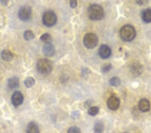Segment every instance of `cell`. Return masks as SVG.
Instances as JSON below:
<instances>
[{"instance_id": "obj_11", "label": "cell", "mask_w": 151, "mask_h": 133, "mask_svg": "<svg viewBox=\"0 0 151 133\" xmlns=\"http://www.w3.org/2000/svg\"><path fill=\"white\" fill-rule=\"evenodd\" d=\"M138 108L143 112H147L150 110V103L148 99L146 98H142L139 101Z\"/></svg>"}, {"instance_id": "obj_10", "label": "cell", "mask_w": 151, "mask_h": 133, "mask_svg": "<svg viewBox=\"0 0 151 133\" xmlns=\"http://www.w3.org/2000/svg\"><path fill=\"white\" fill-rule=\"evenodd\" d=\"M42 52L44 54L47 56H52L55 53V49L54 45L51 42L45 43L42 48Z\"/></svg>"}, {"instance_id": "obj_8", "label": "cell", "mask_w": 151, "mask_h": 133, "mask_svg": "<svg viewBox=\"0 0 151 133\" xmlns=\"http://www.w3.org/2000/svg\"><path fill=\"white\" fill-rule=\"evenodd\" d=\"M108 107L112 110H116L120 107V101L116 96H112L108 100Z\"/></svg>"}, {"instance_id": "obj_1", "label": "cell", "mask_w": 151, "mask_h": 133, "mask_svg": "<svg viewBox=\"0 0 151 133\" xmlns=\"http://www.w3.org/2000/svg\"><path fill=\"white\" fill-rule=\"evenodd\" d=\"M121 39L126 42L132 41L136 37V30L132 26L127 24L121 28L120 32Z\"/></svg>"}, {"instance_id": "obj_7", "label": "cell", "mask_w": 151, "mask_h": 133, "mask_svg": "<svg viewBox=\"0 0 151 133\" xmlns=\"http://www.w3.org/2000/svg\"><path fill=\"white\" fill-rule=\"evenodd\" d=\"M11 103L15 107H18L20 106L23 103L24 96L23 94L20 92L16 91L12 94L11 98Z\"/></svg>"}, {"instance_id": "obj_18", "label": "cell", "mask_w": 151, "mask_h": 133, "mask_svg": "<svg viewBox=\"0 0 151 133\" xmlns=\"http://www.w3.org/2000/svg\"><path fill=\"white\" fill-rule=\"evenodd\" d=\"M24 39L26 40H30L34 39L35 35L32 30H26L24 33Z\"/></svg>"}, {"instance_id": "obj_5", "label": "cell", "mask_w": 151, "mask_h": 133, "mask_svg": "<svg viewBox=\"0 0 151 133\" xmlns=\"http://www.w3.org/2000/svg\"><path fill=\"white\" fill-rule=\"evenodd\" d=\"M83 43L86 48L89 49H94L98 44V38L93 33H88L84 36Z\"/></svg>"}, {"instance_id": "obj_25", "label": "cell", "mask_w": 151, "mask_h": 133, "mask_svg": "<svg viewBox=\"0 0 151 133\" xmlns=\"http://www.w3.org/2000/svg\"><path fill=\"white\" fill-rule=\"evenodd\" d=\"M77 6V1H75V0H71L70 1V6L72 8H75Z\"/></svg>"}, {"instance_id": "obj_3", "label": "cell", "mask_w": 151, "mask_h": 133, "mask_svg": "<svg viewBox=\"0 0 151 133\" xmlns=\"http://www.w3.org/2000/svg\"><path fill=\"white\" fill-rule=\"evenodd\" d=\"M37 70L41 74H48L53 69V64L51 61L46 59H41L38 61L36 65Z\"/></svg>"}, {"instance_id": "obj_19", "label": "cell", "mask_w": 151, "mask_h": 133, "mask_svg": "<svg viewBox=\"0 0 151 133\" xmlns=\"http://www.w3.org/2000/svg\"><path fill=\"white\" fill-rule=\"evenodd\" d=\"M109 82H110V84L112 85V86H114V87L119 86V85L121 84V80H120V78L118 77H114L111 78Z\"/></svg>"}, {"instance_id": "obj_13", "label": "cell", "mask_w": 151, "mask_h": 133, "mask_svg": "<svg viewBox=\"0 0 151 133\" xmlns=\"http://www.w3.org/2000/svg\"><path fill=\"white\" fill-rule=\"evenodd\" d=\"M27 133H40L39 128L34 122H30L26 127Z\"/></svg>"}, {"instance_id": "obj_15", "label": "cell", "mask_w": 151, "mask_h": 133, "mask_svg": "<svg viewBox=\"0 0 151 133\" xmlns=\"http://www.w3.org/2000/svg\"><path fill=\"white\" fill-rule=\"evenodd\" d=\"M1 59L5 61H10L13 59V54L8 50H4L1 54Z\"/></svg>"}, {"instance_id": "obj_26", "label": "cell", "mask_w": 151, "mask_h": 133, "mask_svg": "<svg viewBox=\"0 0 151 133\" xmlns=\"http://www.w3.org/2000/svg\"><path fill=\"white\" fill-rule=\"evenodd\" d=\"M79 116V112L78 111L77 112H73L72 114V117L73 118H77Z\"/></svg>"}, {"instance_id": "obj_16", "label": "cell", "mask_w": 151, "mask_h": 133, "mask_svg": "<svg viewBox=\"0 0 151 133\" xmlns=\"http://www.w3.org/2000/svg\"><path fill=\"white\" fill-rule=\"evenodd\" d=\"M142 66L139 64L134 63L133 65L131 66V71L134 75H139L142 72Z\"/></svg>"}, {"instance_id": "obj_2", "label": "cell", "mask_w": 151, "mask_h": 133, "mask_svg": "<svg viewBox=\"0 0 151 133\" xmlns=\"http://www.w3.org/2000/svg\"><path fill=\"white\" fill-rule=\"evenodd\" d=\"M88 15L90 19L93 20H100L104 16V11L100 5L93 4L89 7Z\"/></svg>"}, {"instance_id": "obj_6", "label": "cell", "mask_w": 151, "mask_h": 133, "mask_svg": "<svg viewBox=\"0 0 151 133\" xmlns=\"http://www.w3.org/2000/svg\"><path fill=\"white\" fill-rule=\"evenodd\" d=\"M32 9L29 6H22L18 11V17L22 21H28L32 18Z\"/></svg>"}, {"instance_id": "obj_21", "label": "cell", "mask_w": 151, "mask_h": 133, "mask_svg": "<svg viewBox=\"0 0 151 133\" xmlns=\"http://www.w3.org/2000/svg\"><path fill=\"white\" fill-rule=\"evenodd\" d=\"M41 41L44 42L45 43H48V42H51L52 41V37L48 33H45L41 36Z\"/></svg>"}, {"instance_id": "obj_24", "label": "cell", "mask_w": 151, "mask_h": 133, "mask_svg": "<svg viewBox=\"0 0 151 133\" xmlns=\"http://www.w3.org/2000/svg\"><path fill=\"white\" fill-rule=\"evenodd\" d=\"M112 66L111 64H107V65H105L102 68H101V71H102L103 73L108 72V71L112 69Z\"/></svg>"}, {"instance_id": "obj_27", "label": "cell", "mask_w": 151, "mask_h": 133, "mask_svg": "<svg viewBox=\"0 0 151 133\" xmlns=\"http://www.w3.org/2000/svg\"><path fill=\"white\" fill-rule=\"evenodd\" d=\"M123 133H128V132H123Z\"/></svg>"}, {"instance_id": "obj_14", "label": "cell", "mask_w": 151, "mask_h": 133, "mask_svg": "<svg viewBox=\"0 0 151 133\" xmlns=\"http://www.w3.org/2000/svg\"><path fill=\"white\" fill-rule=\"evenodd\" d=\"M142 18L145 23L151 22V8H147L142 11Z\"/></svg>"}, {"instance_id": "obj_23", "label": "cell", "mask_w": 151, "mask_h": 133, "mask_svg": "<svg viewBox=\"0 0 151 133\" xmlns=\"http://www.w3.org/2000/svg\"><path fill=\"white\" fill-rule=\"evenodd\" d=\"M67 133H81V130L77 127H72L69 128Z\"/></svg>"}, {"instance_id": "obj_17", "label": "cell", "mask_w": 151, "mask_h": 133, "mask_svg": "<svg viewBox=\"0 0 151 133\" xmlns=\"http://www.w3.org/2000/svg\"><path fill=\"white\" fill-rule=\"evenodd\" d=\"M104 130V126L103 124L100 121L97 122L94 126V131L95 133H102Z\"/></svg>"}, {"instance_id": "obj_22", "label": "cell", "mask_w": 151, "mask_h": 133, "mask_svg": "<svg viewBox=\"0 0 151 133\" xmlns=\"http://www.w3.org/2000/svg\"><path fill=\"white\" fill-rule=\"evenodd\" d=\"M98 112H99V108H98V107H97V106L90 107L88 110L89 115L92 116H96L98 114Z\"/></svg>"}, {"instance_id": "obj_4", "label": "cell", "mask_w": 151, "mask_h": 133, "mask_svg": "<svg viewBox=\"0 0 151 133\" xmlns=\"http://www.w3.org/2000/svg\"><path fill=\"white\" fill-rule=\"evenodd\" d=\"M57 17L53 11H46L42 16V22L47 27H52L56 24Z\"/></svg>"}, {"instance_id": "obj_9", "label": "cell", "mask_w": 151, "mask_h": 133, "mask_svg": "<svg viewBox=\"0 0 151 133\" xmlns=\"http://www.w3.org/2000/svg\"><path fill=\"white\" fill-rule=\"evenodd\" d=\"M111 54H112V51H111V49L108 46V45H101L100 49H99V54H100L101 58H102L103 59L109 58Z\"/></svg>"}, {"instance_id": "obj_12", "label": "cell", "mask_w": 151, "mask_h": 133, "mask_svg": "<svg viewBox=\"0 0 151 133\" xmlns=\"http://www.w3.org/2000/svg\"><path fill=\"white\" fill-rule=\"evenodd\" d=\"M8 84L10 89L17 88L20 85V81L17 77H12L8 79Z\"/></svg>"}, {"instance_id": "obj_20", "label": "cell", "mask_w": 151, "mask_h": 133, "mask_svg": "<svg viewBox=\"0 0 151 133\" xmlns=\"http://www.w3.org/2000/svg\"><path fill=\"white\" fill-rule=\"evenodd\" d=\"M24 84H25L26 86V87L30 88V87H32L33 85L35 84V79L33 77H28L25 79Z\"/></svg>"}]
</instances>
